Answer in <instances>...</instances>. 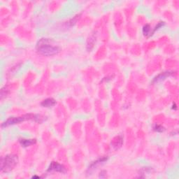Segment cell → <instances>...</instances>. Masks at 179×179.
<instances>
[{
	"label": "cell",
	"instance_id": "obj_7",
	"mask_svg": "<svg viewBox=\"0 0 179 179\" xmlns=\"http://www.w3.org/2000/svg\"><path fill=\"white\" fill-rule=\"evenodd\" d=\"M56 104V101L53 98H48L45 100H43V102L41 103V105L43 107L46 108H51L53 107Z\"/></svg>",
	"mask_w": 179,
	"mask_h": 179
},
{
	"label": "cell",
	"instance_id": "obj_3",
	"mask_svg": "<svg viewBox=\"0 0 179 179\" xmlns=\"http://www.w3.org/2000/svg\"><path fill=\"white\" fill-rule=\"evenodd\" d=\"M18 158L15 155H7L1 160V171L4 172H9L17 165Z\"/></svg>",
	"mask_w": 179,
	"mask_h": 179
},
{
	"label": "cell",
	"instance_id": "obj_13",
	"mask_svg": "<svg viewBox=\"0 0 179 179\" xmlns=\"http://www.w3.org/2000/svg\"><path fill=\"white\" fill-rule=\"evenodd\" d=\"M9 90L7 89V88H1V99H3L4 97H6L8 95V94H9Z\"/></svg>",
	"mask_w": 179,
	"mask_h": 179
},
{
	"label": "cell",
	"instance_id": "obj_15",
	"mask_svg": "<svg viewBox=\"0 0 179 179\" xmlns=\"http://www.w3.org/2000/svg\"><path fill=\"white\" fill-rule=\"evenodd\" d=\"M106 176V171H101L99 174V178H105Z\"/></svg>",
	"mask_w": 179,
	"mask_h": 179
},
{
	"label": "cell",
	"instance_id": "obj_9",
	"mask_svg": "<svg viewBox=\"0 0 179 179\" xmlns=\"http://www.w3.org/2000/svg\"><path fill=\"white\" fill-rule=\"evenodd\" d=\"M20 144L23 147H28V146H32V145L35 144L37 142L36 139H26V138H20Z\"/></svg>",
	"mask_w": 179,
	"mask_h": 179
},
{
	"label": "cell",
	"instance_id": "obj_10",
	"mask_svg": "<svg viewBox=\"0 0 179 179\" xmlns=\"http://www.w3.org/2000/svg\"><path fill=\"white\" fill-rule=\"evenodd\" d=\"M96 41V37L95 35H94V34L93 35H92L90 36L89 39L88 40V43H87V48L88 51H90V50H92V48H93L94 44L95 43Z\"/></svg>",
	"mask_w": 179,
	"mask_h": 179
},
{
	"label": "cell",
	"instance_id": "obj_8",
	"mask_svg": "<svg viewBox=\"0 0 179 179\" xmlns=\"http://www.w3.org/2000/svg\"><path fill=\"white\" fill-rule=\"evenodd\" d=\"M107 160H108L107 157H103V158L98 159L97 160L94 161V162H92V163L90 164L89 168H88V171H91L92 169H94L99 164L104 163V162H105L106 161H107Z\"/></svg>",
	"mask_w": 179,
	"mask_h": 179
},
{
	"label": "cell",
	"instance_id": "obj_4",
	"mask_svg": "<svg viewBox=\"0 0 179 179\" xmlns=\"http://www.w3.org/2000/svg\"><path fill=\"white\" fill-rule=\"evenodd\" d=\"M47 172H58L64 174L66 173V169L63 165L56 162H52L48 166Z\"/></svg>",
	"mask_w": 179,
	"mask_h": 179
},
{
	"label": "cell",
	"instance_id": "obj_5",
	"mask_svg": "<svg viewBox=\"0 0 179 179\" xmlns=\"http://www.w3.org/2000/svg\"><path fill=\"white\" fill-rule=\"evenodd\" d=\"M122 144H123V137L122 136L119 135L116 136L115 138H113V139L111 141V146L115 150H118L121 147Z\"/></svg>",
	"mask_w": 179,
	"mask_h": 179
},
{
	"label": "cell",
	"instance_id": "obj_2",
	"mask_svg": "<svg viewBox=\"0 0 179 179\" xmlns=\"http://www.w3.org/2000/svg\"><path fill=\"white\" fill-rule=\"evenodd\" d=\"M42 118L39 115H34V114H26V115L19 116V117H11L9 119H7L5 122H4L1 124L2 127H7L13 125L15 124H19L21 122L25 121L27 120H35L36 122H41Z\"/></svg>",
	"mask_w": 179,
	"mask_h": 179
},
{
	"label": "cell",
	"instance_id": "obj_16",
	"mask_svg": "<svg viewBox=\"0 0 179 179\" xmlns=\"http://www.w3.org/2000/svg\"><path fill=\"white\" fill-rule=\"evenodd\" d=\"M32 178H40V177H39V176H33V177H32Z\"/></svg>",
	"mask_w": 179,
	"mask_h": 179
},
{
	"label": "cell",
	"instance_id": "obj_14",
	"mask_svg": "<svg viewBox=\"0 0 179 179\" xmlns=\"http://www.w3.org/2000/svg\"><path fill=\"white\" fill-rule=\"evenodd\" d=\"M165 25V23H164V22H160V23H159L158 25H157L156 26H155V29L152 30V35H153V34L155 33V32L157 30H158L159 29H160V28H162V27H163V26Z\"/></svg>",
	"mask_w": 179,
	"mask_h": 179
},
{
	"label": "cell",
	"instance_id": "obj_6",
	"mask_svg": "<svg viewBox=\"0 0 179 179\" xmlns=\"http://www.w3.org/2000/svg\"><path fill=\"white\" fill-rule=\"evenodd\" d=\"M173 74L172 72L170 71H166V72H163V73H161L155 77V78L152 80V83H158V82L162 81V80H165L166 78L169 77V76H172Z\"/></svg>",
	"mask_w": 179,
	"mask_h": 179
},
{
	"label": "cell",
	"instance_id": "obj_12",
	"mask_svg": "<svg viewBox=\"0 0 179 179\" xmlns=\"http://www.w3.org/2000/svg\"><path fill=\"white\" fill-rule=\"evenodd\" d=\"M164 127H162V125H160V124H155L153 126V130L154 131H155L157 132H162L164 131Z\"/></svg>",
	"mask_w": 179,
	"mask_h": 179
},
{
	"label": "cell",
	"instance_id": "obj_1",
	"mask_svg": "<svg viewBox=\"0 0 179 179\" xmlns=\"http://www.w3.org/2000/svg\"><path fill=\"white\" fill-rule=\"evenodd\" d=\"M38 53L43 56H53L60 51L59 46L53 45L49 39H41L38 41L37 45Z\"/></svg>",
	"mask_w": 179,
	"mask_h": 179
},
{
	"label": "cell",
	"instance_id": "obj_11",
	"mask_svg": "<svg viewBox=\"0 0 179 179\" xmlns=\"http://www.w3.org/2000/svg\"><path fill=\"white\" fill-rule=\"evenodd\" d=\"M143 34H144V36L147 37H151V28H150V26L148 25V24H146L143 27Z\"/></svg>",
	"mask_w": 179,
	"mask_h": 179
}]
</instances>
